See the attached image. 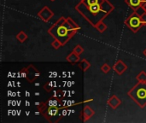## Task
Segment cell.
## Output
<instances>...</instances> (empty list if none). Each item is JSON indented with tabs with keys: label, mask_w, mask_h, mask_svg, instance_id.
Returning a JSON list of instances; mask_svg holds the SVG:
<instances>
[{
	"label": "cell",
	"mask_w": 146,
	"mask_h": 123,
	"mask_svg": "<svg viewBox=\"0 0 146 123\" xmlns=\"http://www.w3.org/2000/svg\"><path fill=\"white\" fill-rule=\"evenodd\" d=\"M75 9L95 27L98 22L103 21L111 11H113L114 6L108 0H100L89 5L80 2L75 6Z\"/></svg>",
	"instance_id": "obj_1"
},
{
	"label": "cell",
	"mask_w": 146,
	"mask_h": 123,
	"mask_svg": "<svg viewBox=\"0 0 146 123\" xmlns=\"http://www.w3.org/2000/svg\"><path fill=\"white\" fill-rule=\"evenodd\" d=\"M77 30L73 28L68 23L67 18L61 17L55 24H53L48 30V33L54 39H58L62 45H64L74 35Z\"/></svg>",
	"instance_id": "obj_2"
},
{
	"label": "cell",
	"mask_w": 146,
	"mask_h": 123,
	"mask_svg": "<svg viewBox=\"0 0 146 123\" xmlns=\"http://www.w3.org/2000/svg\"><path fill=\"white\" fill-rule=\"evenodd\" d=\"M127 95L133 99L140 108H145L146 106V82L139 81V83L127 92Z\"/></svg>",
	"instance_id": "obj_3"
},
{
	"label": "cell",
	"mask_w": 146,
	"mask_h": 123,
	"mask_svg": "<svg viewBox=\"0 0 146 123\" xmlns=\"http://www.w3.org/2000/svg\"><path fill=\"white\" fill-rule=\"evenodd\" d=\"M125 24L129 27L130 30H132L133 33L138 32L143 26H145V23L141 21L139 15L137 11H134L130 16L126 20Z\"/></svg>",
	"instance_id": "obj_4"
},
{
	"label": "cell",
	"mask_w": 146,
	"mask_h": 123,
	"mask_svg": "<svg viewBox=\"0 0 146 123\" xmlns=\"http://www.w3.org/2000/svg\"><path fill=\"white\" fill-rule=\"evenodd\" d=\"M27 80L29 83H33L34 82V80L40 75L39 71L33 65L30 64L27 68Z\"/></svg>",
	"instance_id": "obj_5"
},
{
	"label": "cell",
	"mask_w": 146,
	"mask_h": 123,
	"mask_svg": "<svg viewBox=\"0 0 146 123\" xmlns=\"http://www.w3.org/2000/svg\"><path fill=\"white\" fill-rule=\"evenodd\" d=\"M53 15H54V13L50 10V9L48 6H44L38 13V16L44 22H47L48 21H50Z\"/></svg>",
	"instance_id": "obj_6"
},
{
	"label": "cell",
	"mask_w": 146,
	"mask_h": 123,
	"mask_svg": "<svg viewBox=\"0 0 146 123\" xmlns=\"http://www.w3.org/2000/svg\"><path fill=\"white\" fill-rule=\"evenodd\" d=\"M113 69L115 72L118 74H122L127 69V65L121 60H118L115 62L113 65Z\"/></svg>",
	"instance_id": "obj_7"
},
{
	"label": "cell",
	"mask_w": 146,
	"mask_h": 123,
	"mask_svg": "<svg viewBox=\"0 0 146 123\" xmlns=\"http://www.w3.org/2000/svg\"><path fill=\"white\" fill-rule=\"evenodd\" d=\"M121 99H120L117 96H115V95H113V96L109 99V101H108V104H109L112 109H114V110H115L116 108H118V107L121 105Z\"/></svg>",
	"instance_id": "obj_8"
},
{
	"label": "cell",
	"mask_w": 146,
	"mask_h": 123,
	"mask_svg": "<svg viewBox=\"0 0 146 123\" xmlns=\"http://www.w3.org/2000/svg\"><path fill=\"white\" fill-rule=\"evenodd\" d=\"M144 0H125L126 3L132 8L134 11H137L139 9H140L141 3Z\"/></svg>",
	"instance_id": "obj_9"
},
{
	"label": "cell",
	"mask_w": 146,
	"mask_h": 123,
	"mask_svg": "<svg viewBox=\"0 0 146 123\" xmlns=\"http://www.w3.org/2000/svg\"><path fill=\"white\" fill-rule=\"evenodd\" d=\"M95 114L94 110L89 107V106H85L84 110H83V118H84V122H86L87 120H89L93 115Z\"/></svg>",
	"instance_id": "obj_10"
},
{
	"label": "cell",
	"mask_w": 146,
	"mask_h": 123,
	"mask_svg": "<svg viewBox=\"0 0 146 123\" xmlns=\"http://www.w3.org/2000/svg\"><path fill=\"white\" fill-rule=\"evenodd\" d=\"M66 60L70 63H75V62H79L80 58V55L76 54L74 51H72L69 55H68Z\"/></svg>",
	"instance_id": "obj_11"
},
{
	"label": "cell",
	"mask_w": 146,
	"mask_h": 123,
	"mask_svg": "<svg viewBox=\"0 0 146 123\" xmlns=\"http://www.w3.org/2000/svg\"><path fill=\"white\" fill-rule=\"evenodd\" d=\"M79 67L83 70V72H86L91 68V63L86 59H83L80 62H79Z\"/></svg>",
	"instance_id": "obj_12"
},
{
	"label": "cell",
	"mask_w": 146,
	"mask_h": 123,
	"mask_svg": "<svg viewBox=\"0 0 146 123\" xmlns=\"http://www.w3.org/2000/svg\"><path fill=\"white\" fill-rule=\"evenodd\" d=\"M94 27H95L99 33H104V32H105L106 29H107V25H106L103 21H101L98 22V23L95 25Z\"/></svg>",
	"instance_id": "obj_13"
},
{
	"label": "cell",
	"mask_w": 146,
	"mask_h": 123,
	"mask_svg": "<svg viewBox=\"0 0 146 123\" xmlns=\"http://www.w3.org/2000/svg\"><path fill=\"white\" fill-rule=\"evenodd\" d=\"M56 81H53V80L49 81V82H46L45 85L44 86V89L47 92H51V91L56 87Z\"/></svg>",
	"instance_id": "obj_14"
},
{
	"label": "cell",
	"mask_w": 146,
	"mask_h": 123,
	"mask_svg": "<svg viewBox=\"0 0 146 123\" xmlns=\"http://www.w3.org/2000/svg\"><path fill=\"white\" fill-rule=\"evenodd\" d=\"M46 104L48 107H57L59 104V99L57 98V97H54L53 98L50 99Z\"/></svg>",
	"instance_id": "obj_15"
},
{
	"label": "cell",
	"mask_w": 146,
	"mask_h": 123,
	"mask_svg": "<svg viewBox=\"0 0 146 123\" xmlns=\"http://www.w3.org/2000/svg\"><path fill=\"white\" fill-rule=\"evenodd\" d=\"M16 39H17L18 41H20L21 43H23V42H25V41L27 39V35L25 33V32L21 31V32L16 35Z\"/></svg>",
	"instance_id": "obj_16"
},
{
	"label": "cell",
	"mask_w": 146,
	"mask_h": 123,
	"mask_svg": "<svg viewBox=\"0 0 146 123\" xmlns=\"http://www.w3.org/2000/svg\"><path fill=\"white\" fill-rule=\"evenodd\" d=\"M138 82H146V73L145 71H141L136 77Z\"/></svg>",
	"instance_id": "obj_17"
},
{
	"label": "cell",
	"mask_w": 146,
	"mask_h": 123,
	"mask_svg": "<svg viewBox=\"0 0 146 123\" xmlns=\"http://www.w3.org/2000/svg\"><path fill=\"white\" fill-rule=\"evenodd\" d=\"M101 70H102V72L103 73H104V74H108L110 70H111V67L108 64V63H104V64H103L102 66H101Z\"/></svg>",
	"instance_id": "obj_18"
},
{
	"label": "cell",
	"mask_w": 146,
	"mask_h": 123,
	"mask_svg": "<svg viewBox=\"0 0 146 123\" xmlns=\"http://www.w3.org/2000/svg\"><path fill=\"white\" fill-rule=\"evenodd\" d=\"M51 46L55 49V50H58L61 46H62V44L58 40V39H56L51 43Z\"/></svg>",
	"instance_id": "obj_19"
},
{
	"label": "cell",
	"mask_w": 146,
	"mask_h": 123,
	"mask_svg": "<svg viewBox=\"0 0 146 123\" xmlns=\"http://www.w3.org/2000/svg\"><path fill=\"white\" fill-rule=\"evenodd\" d=\"M67 20H68V23L70 24V26H71V27H72L73 28L76 29L77 31L80 29V27H79V26H78V25H77V24H76V23H75V22H74V21H73V19H72V18L68 17V18H67Z\"/></svg>",
	"instance_id": "obj_20"
},
{
	"label": "cell",
	"mask_w": 146,
	"mask_h": 123,
	"mask_svg": "<svg viewBox=\"0 0 146 123\" xmlns=\"http://www.w3.org/2000/svg\"><path fill=\"white\" fill-rule=\"evenodd\" d=\"M73 51H74V52H75L76 54H78V55H80V54L84 51V49H83V47H82L81 45H77L74 48Z\"/></svg>",
	"instance_id": "obj_21"
},
{
	"label": "cell",
	"mask_w": 146,
	"mask_h": 123,
	"mask_svg": "<svg viewBox=\"0 0 146 123\" xmlns=\"http://www.w3.org/2000/svg\"><path fill=\"white\" fill-rule=\"evenodd\" d=\"M27 68H22V70L21 71V78H25V79H27Z\"/></svg>",
	"instance_id": "obj_22"
},
{
	"label": "cell",
	"mask_w": 146,
	"mask_h": 123,
	"mask_svg": "<svg viewBox=\"0 0 146 123\" xmlns=\"http://www.w3.org/2000/svg\"><path fill=\"white\" fill-rule=\"evenodd\" d=\"M139 16H140V19L141 21L145 23V25H146V12L145 11H143V13L139 14Z\"/></svg>",
	"instance_id": "obj_23"
},
{
	"label": "cell",
	"mask_w": 146,
	"mask_h": 123,
	"mask_svg": "<svg viewBox=\"0 0 146 123\" xmlns=\"http://www.w3.org/2000/svg\"><path fill=\"white\" fill-rule=\"evenodd\" d=\"M140 9L143 10V11H145L146 12V0H144L141 3V6H140Z\"/></svg>",
	"instance_id": "obj_24"
},
{
	"label": "cell",
	"mask_w": 146,
	"mask_h": 123,
	"mask_svg": "<svg viewBox=\"0 0 146 123\" xmlns=\"http://www.w3.org/2000/svg\"><path fill=\"white\" fill-rule=\"evenodd\" d=\"M67 115H68V111H67L66 110H63L62 112V116H67Z\"/></svg>",
	"instance_id": "obj_25"
},
{
	"label": "cell",
	"mask_w": 146,
	"mask_h": 123,
	"mask_svg": "<svg viewBox=\"0 0 146 123\" xmlns=\"http://www.w3.org/2000/svg\"><path fill=\"white\" fill-rule=\"evenodd\" d=\"M25 94H26V97H30V92H26Z\"/></svg>",
	"instance_id": "obj_26"
},
{
	"label": "cell",
	"mask_w": 146,
	"mask_h": 123,
	"mask_svg": "<svg viewBox=\"0 0 146 123\" xmlns=\"http://www.w3.org/2000/svg\"><path fill=\"white\" fill-rule=\"evenodd\" d=\"M26 106L29 107V106H30V102H28V101H26Z\"/></svg>",
	"instance_id": "obj_27"
},
{
	"label": "cell",
	"mask_w": 146,
	"mask_h": 123,
	"mask_svg": "<svg viewBox=\"0 0 146 123\" xmlns=\"http://www.w3.org/2000/svg\"><path fill=\"white\" fill-rule=\"evenodd\" d=\"M34 104H35L36 106H39V105L41 104V103H39V102H36V103H35Z\"/></svg>",
	"instance_id": "obj_28"
},
{
	"label": "cell",
	"mask_w": 146,
	"mask_h": 123,
	"mask_svg": "<svg viewBox=\"0 0 146 123\" xmlns=\"http://www.w3.org/2000/svg\"><path fill=\"white\" fill-rule=\"evenodd\" d=\"M12 115H13V116H15V115H16V110H14L12 111Z\"/></svg>",
	"instance_id": "obj_29"
},
{
	"label": "cell",
	"mask_w": 146,
	"mask_h": 123,
	"mask_svg": "<svg viewBox=\"0 0 146 123\" xmlns=\"http://www.w3.org/2000/svg\"><path fill=\"white\" fill-rule=\"evenodd\" d=\"M26 115L27 116H29L30 115V111H26Z\"/></svg>",
	"instance_id": "obj_30"
},
{
	"label": "cell",
	"mask_w": 146,
	"mask_h": 123,
	"mask_svg": "<svg viewBox=\"0 0 146 123\" xmlns=\"http://www.w3.org/2000/svg\"><path fill=\"white\" fill-rule=\"evenodd\" d=\"M17 83V86L18 87H21V84H20V82H16Z\"/></svg>",
	"instance_id": "obj_31"
},
{
	"label": "cell",
	"mask_w": 146,
	"mask_h": 123,
	"mask_svg": "<svg viewBox=\"0 0 146 123\" xmlns=\"http://www.w3.org/2000/svg\"><path fill=\"white\" fill-rule=\"evenodd\" d=\"M39 95H40L39 92H35V96H39Z\"/></svg>",
	"instance_id": "obj_32"
},
{
	"label": "cell",
	"mask_w": 146,
	"mask_h": 123,
	"mask_svg": "<svg viewBox=\"0 0 146 123\" xmlns=\"http://www.w3.org/2000/svg\"><path fill=\"white\" fill-rule=\"evenodd\" d=\"M12 103H13V104H12V105H13V106H15V103H16V101H12Z\"/></svg>",
	"instance_id": "obj_33"
},
{
	"label": "cell",
	"mask_w": 146,
	"mask_h": 123,
	"mask_svg": "<svg viewBox=\"0 0 146 123\" xmlns=\"http://www.w3.org/2000/svg\"><path fill=\"white\" fill-rule=\"evenodd\" d=\"M34 85H35L36 86H39V83H34Z\"/></svg>",
	"instance_id": "obj_34"
},
{
	"label": "cell",
	"mask_w": 146,
	"mask_h": 123,
	"mask_svg": "<svg viewBox=\"0 0 146 123\" xmlns=\"http://www.w3.org/2000/svg\"><path fill=\"white\" fill-rule=\"evenodd\" d=\"M143 53H144V55H145V56L146 57V49L145 50V51H143Z\"/></svg>",
	"instance_id": "obj_35"
},
{
	"label": "cell",
	"mask_w": 146,
	"mask_h": 123,
	"mask_svg": "<svg viewBox=\"0 0 146 123\" xmlns=\"http://www.w3.org/2000/svg\"><path fill=\"white\" fill-rule=\"evenodd\" d=\"M50 1H51V2H54V1H55V0H50Z\"/></svg>",
	"instance_id": "obj_36"
}]
</instances>
